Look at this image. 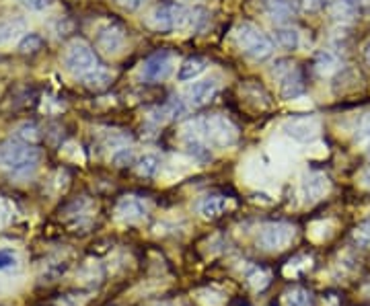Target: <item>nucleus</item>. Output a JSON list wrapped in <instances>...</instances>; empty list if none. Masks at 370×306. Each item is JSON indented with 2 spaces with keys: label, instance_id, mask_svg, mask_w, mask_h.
Instances as JSON below:
<instances>
[{
  "label": "nucleus",
  "instance_id": "f257e3e1",
  "mask_svg": "<svg viewBox=\"0 0 370 306\" xmlns=\"http://www.w3.org/2000/svg\"><path fill=\"white\" fill-rule=\"evenodd\" d=\"M185 130H191V132L200 134L214 148H231L239 140V130L235 127V123L222 118V116H210V118L193 120Z\"/></svg>",
  "mask_w": 370,
  "mask_h": 306
},
{
  "label": "nucleus",
  "instance_id": "f03ea898",
  "mask_svg": "<svg viewBox=\"0 0 370 306\" xmlns=\"http://www.w3.org/2000/svg\"><path fill=\"white\" fill-rule=\"evenodd\" d=\"M235 37H237V43L243 50V54L249 56L251 60L263 62L270 60L274 56V50H276L274 41L253 23L239 25L237 31H235Z\"/></svg>",
  "mask_w": 370,
  "mask_h": 306
},
{
  "label": "nucleus",
  "instance_id": "7ed1b4c3",
  "mask_svg": "<svg viewBox=\"0 0 370 306\" xmlns=\"http://www.w3.org/2000/svg\"><path fill=\"white\" fill-rule=\"evenodd\" d=\"M191 21V8L179 2H160L149 15V25L160 33L187 29Z\"/></svg>",
  "mask_w": 370,
  "mask_h": 306
},
{
  "label": "nucleus",
  "instance_id": "20e7f679",
  "mask_svg": "<svg viewBox=\"0 0 370 306\" xmlns=\"http://www.w3.org/2000/svg\"><path fill=\"white\" fill-rule=\"evenodd\" d=\"M0 165L13 173H29L37 165V151L29 144H4L0 146Z\"/></svg>",
  "mask_w": 370,
  "mask_h": 306
},
{
  "label": "nucleus",
  "instance_id": "39448f33",
  "mask_svg": "<svg viewBox=\"0 0 370 306\" xmlns=\"http://www.w3.org/2000/svg\"><path fill=\"white\" fill-rule=\"evenodd\" d=\"M296 237V228L288 222H270L259 228L257 245L266 251H284L292 245Z\"/></svg>",
  "mask_w": 370,
  "mask_h": 306
},
{
  "label": "nucleus",
  "instance_id": "423d86ee",
  "mask_svg": "<svg viewBox=\"0 0 370 306\" xmlns=\"http://www.w3.org/2000/svg\"><path fill=\"white\" fill-rule=\"evenodd\" d=\"M64 64H66V68L72 74H78V76H87L91 70H95L99 66L95 52H92L87 43H83V41H74L68 48V52L64 56Z\"/></svg>",
  "mask_w": 370,
  "mask_h": 306
},
{
  "label": "nucleus",
  "instance_id": "0eeeda50",
  "mask_svg": "<svg viewBox=\"0 0 370 306\" xmlns=\"http://www.w3.org/2000/svg\"><path fill=\"white\" fill-rule=\"evenodd\" d=\"M282 132L286 138L294 140V142H313L319 132H321V122L317 118H290L282 123Z\"/></svg>",
  "mask_w": 370,
  "mask_h": 306
},
{
  "label": "nucleus",
  "instance_id": "6e6552de",
  "mask_svg": "<svg viewBox=\"0 0 370 306\" xmlns=\"http://www.w3.org/2000/svg\"><path fill=\"white\" fill-rule=\"evenodd\" d=\"M173 68H175L173 54L167 52V50H160V52H156L151 58L144 60L142 68H140V74L149 83H158V81H165L173 72Z\"/></svg>",
  "mask_w": 370,
  "mask_h": 306
},
{
  "label": "nucleus",
  "instance_id": "1a4fd4ad",
  "mask_svg": "<svg viewBox=\"0 0 370 306\" xmlns=\"http://www.w3.org/2000/svg\"><path fill=\"white\" fill-rule=\"evenodd\" d=\"M151 212V204L138 195H125L116 206V218L123 224H138Z\"/></svg>",
  "mask_w": 370,
  "mask_h": 306
},
{
  "label": "nucleus",
  "instance_id": "9d476101",
  "mask_svg": "<svg viewBox=\"0 0 370 306\" xmlns=\"http://www.w3.org/2000/svg\"><path fill=\"white\" fill-rule=\"evenodd\" d=\"M331 189V183L327 179V175L323 173H308L303 177L301 187H299V195L303 200V204H315L319 200H323Z\"/></svg>",
  "mask_w": 370,
  "mask_h": 306
},
{
  "label": "nucleus",
  "instance_id": "9b49d317",
  "mask_svg": "<svg viewBox=\"0 0 370 306\" xmlns=\"http://www.w3.org/2000/svg\"><path fill=\"white\" fill-rule=\"evenodd\" d=\"M97 48L101 52H105L107 56H118L125 48V33L120 25L109 23L105 27H101L97 33Z\"/></svg>",
  "mask_w": 370,
  "mask_h": 306
},
{
  "label": "nucleus",
  "instance_id": "f8f14e48",
  "mask_svg": "<svg viewBox=\"0 0 370 306\" xmlns=\"http://www.w3.org/2000/svg\"><path fill=\"white\" fill-rule=\"evenodd\" d=\"M218 81L216 78H202V81H196L189 89H187V103L191 107H202L206 103H210L218 92Z\"/></svg>",
  "mask_w": 370,
  "mask_h": 306
},
{
  "label": "nucleus",
  "instance_id": "ddd939ff",
  "mask_svg": "<svg viewBox=\"0 0 370 306\" xmlns=\"http://www.w3.org/2000/svg\"><path fill=\"white\" fill-rule=\"evenodd\" d=\"M181 144H184L185 153L189 154L193 160L198 162H208L212 158V151H210V144L196 132L191 130H185L184 138H181Z\"/></svg>",
  "mask_w": 370,
  "mask_h": 306
},
{
  "label": "nucleus",
  "instance_id": "4468645a",
  "mask_svg": "<svg viewBox=\"0 0 370 306\" xmlns=\"http://www.w3.org/2000/svg\"><path fill=\"white\" fill-rule=\"evenodd\" d=\"M278 83H280V95L288 101L299 99L305 92V78H303V72L296 66L292 70H288Z\"/></svg>",
  "mask_w": 370,
  "mask_h": 306
},
{
  "label": "nucleus",
  "instance_id": "2eb2a0df",
  "mask_svg": "<svg viewBox=\"0 0 370 306\" xmlns=\"http://www.w3.org/2000/svg\"><path fill=\"white\" fill-rule=\"evenodd\" d=\"M228 208H233V202L224 195H210V197H204L198 206V212L204 220H216L224 214Z\"/></svg>",
  "mask_w": 370,
  "mask_h": 306
},
{
  "label": "nucleus",
  "instance_id": "dca6fc26",
  "mask_svg": "<svg viewBox=\"0 0 370 306\" xmlns=\"http://www.w3.org/2000/svg\"><path fill=\"white\" fill-rule=\"evenodd\" d=\"M208 68V62L204 58H187L179 64L177 68V81L179 83H189V81H196L200 78Z\"/></svg>",
  "mask_w": 370,
  "mask_h": 306
},
{
  "label": "nucleus",
  "instance_id": "f3484780",
  "mask_svg": "<svg viewBox=\"0 0 370 306\" xmlns=\"http://www.w3.org/2000/svg\"><path fill=\"white\" fill-rule=\"evenodd\" d=\"M274 37H276L278 46L284 48V50L294 52V50L301 48V31L292 27V25H280V27H276Z\"/></svg>",
  "mask_w": 370,
  "mask_h": 306
},
{
  "label": "nucleus",
  "instance_id": "a211bd4d",
  "mask_svg": "<svg viewBox=\"0 0 370 306\" xmlns=\"http://www.w3.org/2000/svg\"><path fill=\"white\" fill-rule=\"evenodd\" d=\"M187 111V105L184 103L181 97H171L163 107L156 109V113H160L158 118H154L156 122H167V120H177Z\"/></svg>",
  "mask_w": 370,
  "mask_h": 306
},
{
  "label": "nucleus",
  "instance_id": "6ab92c4d",
  "mask_svg": "<svg viewBox=\"0 0 370 306\" xmlns=\"http://www.w3.org/2000/svg\"><path fill=\"white\" fill-rule=\"evenodd\" d=\"M160 167H163V160H160L158 154L154 153L142 154V156L136 160V171H138V175L149 177V179H153V177H156V175L160 173Z\"/></svg>",
  "mask_w": 370,
  "mask_h": 306
},
{
  "label": "nucleus",
  "instance_id": "aec40b11",
  "mask_svg": "<svg viewBox=\"0 0 370 306\" xmlns=\"http://www.w3.org/2000/svg\"><path fill=\"white\" fill-rule=\"evenodd\" d=\"M263 11L274 19V21H286L294 8L292 0H261Z\"/></svg>",
  "mask_w": 370,
  "mask_h": 306
},
{
  "label": "nucleus",
  "instance_id": "412c9836",
  "mask_svg": "<svg viewBox=\"0 0 370 306\" xmlns=\"http://www.w3.org/2000/svg\"><path fill=\"white\" fill-rule=\"evenodd\" d=\"M282 305L284 306H313V294L308 292L307 288L294 286L288 288L282 296Z\"/></svg>",
  "mask_w": 370,
  "mask_h": 306
},
{
  "label": "nucleus",
  "instance_id": "4be33fe9",
  "mask_svg": "<svg viewBox=\"0 0 370 306\" xmlns=\"http://www.w3.org/2000/svg\"><path fill=\"white\" fill-rule=\"evenodd\" d=\"M245 277H247V284H249L255 292L266 290V288L270 286V281H272L270 270H266V267H257V265L249 267V272L245 274Z\"/></svg>",
  "mask_w": 370,
  "mask_h": 306
},
{
  "label": "nucleus",
  "instance_id": "5701e85b",
  "mask_svg": "<svg viewBox=\"0 0 370 306\" xmlns=\"http://www.w3.org/2000/svg\"><path fill=\"white\" fill-rule=\"evenodd\" d=\"M85 83H87V87L101 91V89H105V87L111 83V72H109L107 68L97 66L95 70H91V72L85 76Z\"/></svg>",
  "mask_w": 370,
  "mask_h": 306
},
{
  "label": "nucleus",
  "instance_id": "b1692460",
  "mask_svg": "<svg viewBox=\"0 0 370 306\" xmlns=\"http://www.w3.org/2000/svg\"><path fill=\"white\" fill-rule=\"evenodd\" d=\"M315 66H317V72H319V74L329 76V74H334L339 68V60L334 52H321V54H317Z\"/></svg>",
  "mask_w": 370,
  "mask_h": 306
},
{
  "label": "nucleus",
  "instance_id": "393cba45",
  "mask_svg": "<svg viewBox=\"0 0 370 306\" xmlns=\"http://www.w3.org/2000/svg\"><path fill=\"white\" fill-rule=\"evenodd\" d=\"M334 235V224L329 220H319V222H313L308 226V237L317 243L321 241H327L329 237Z\"/></svg>",
  "mask_w": 370,
  "mask_h": 306
},
{
  "label": "nucleus",
  "instance_id": "a878e982",
  "mask_svg": "<svg viewBox=\"0 0 370 306\" xmlns=\"http://www.w3.org/2000/svg\"><path fill=\"white\" fill-rule=\"evenodd\" d=\"M245 179L249 183H263L266 181V165L259 160H249L245 165Z\"/></svg>",
  "mask_w": 370,
  "mask_h": 306
},
{
  "label": "nucleus",
  "instance_id": "bb28decb",
  "mask_svg": "<svg viewBox=\"0 0 370 306\" xmlns=\"http://www.w3.org/2000/svg\"><path fill=\"white\" fill-rule=\"evenodd\" d=\"M196 300H198L202 306L224 305V296H222L220 292H216V290H210V288H206V290H198V292H196Z\"/></svg>",
  "mask_w": 370,
  "mask_h": 306
},
{
  "label": "nucleus",
  "instance_id": "cd10ccee",
  "mask_svg": "<svg viewBox=\"0 0 370 306\" xmlns=\"http://www.w3.org/2000/svg\"><path fill=\"white\" fill-rule=\"evenodd\" d=\"M310 267V257L307 255H299L294 259L288 261V265L284 267V276H299L301 272H305Z\"/></svg>",
  "mask_w": 370,
  "mask_h": 306
},
{
  "label": "nucleus",
  "instance_id": "c85d7f7f",
  "mask_svg": "<svg viewBox=\"0 0 370 306\" xmlns=\"http://www.w3.org/2000/svg\"><path fill=\"white\" fill-rule=\"evenodd\" d=\"M352 239H354V243H356L358 246H362V249H370V218L369 220H364L362 224H358V226H356V230H354Z\"/></svg>",
  "mask_w": 370,
  "mask_h": 306
},
{
  "label": "nucleus",
  "instance_id": "c756f323",
  "mask_svg": "<svg viewBox=\"0 0 370 306\" xmlns=\"http://www.w3.org/2000/svg\"><path fill=\"white\" fill-rule=\"evenodd\" d=\"M17 35H19V25H15L11 21L0 23V46L11 43L13 39H17Z\"/></svg>",
  "mask_w": 370,
  "mask_h": 306
},
{
  "label": "nucleus",
  "instance_id": "7c9ffc66",
  "mask_svg": "<svg viewBox=\"0 0 370 306\" xmlns=\"http://www.w3.org/2000/svg\"><path fill=\"white\" fill-rule=\"evenodd\" d=\"M114 165L116 167H125V165H132V160H134V151L132 148H128V146H122V148H118L116 153H114Z\"/></svg>",
  "mask_w": 370,
  "mask_h": 306
},
{
  "label": "nucleus",
  "instance_id": "2f4dec72",
  "mask_svg": "<svg viewBox=\"0 0 370 306\" xmlns=\"http://www.w3.org/2000/svg\"><path fill=\"white\" fill-rule=\"evenodd\" d=\"M292 4L301 13H317L323 8V0H292Z\"/></svg>",
  "mask_w": 370,
  "mask_h": 306
},
{
  "label": "nucleus",
  "instance_id": "473e14b6",
  "mask_svg": "<svg viewBox=\"0 0 370 306\" xmlns=\"http://www.w3.org/2000/svg\"><path fill=\"white\" fill-rule=\"evenodd\" d=\"M294 68V64H292V60H288V58H282V60H276V64H274V68H272V76L276 78V81H280L288 70H292Z\"/></svg>",
  "mask_w": 370,
  "mask_h": 306
},
{
  "label": "nucleus",
  "instance_id": "72a5a7b5",
  "mask_svg": "<svg viewBox=\"0 0 370 306\" xmlns=\"http://www.w3.org/2000/svg\"><path fill=\"white\" fill-rule=\"evenodd\" d=\"M356 138H358V140H364V142L370 140V113L360 120V125H358V130H356Z\"/></svg>",
  "mask_w": 370,
  "mask_h": 306
},
{
  "label": "nucleus",
  "instance_id": "f704fd0d",
  "mask_svg": "<svg viewBox=\"0 0 370 306\" xmlns=\"http://www.w3.org/2000/svg\"><path fill=\"white\" fill-rule=\"evenodd\" d=\"M118 6H122V8H125V11H138L146 0H114Z\"/></svg>",
  "mask_w": 370,
  "mask_h": 306
},
{
  "label": "nucleus",
  "instance_id": "c9c22d12",
  "mask_svg": "<svg viewBox=\"0 0 370 306\" xmlns=\"http://www.w3.org/2000/svg\"><path fill=\"white\" fill-rule=\"evenodd\" d=\"M290 107L296 109V111H308V109L313 107V103H310L308 99H305V97H299V99H292Z\"/></svg>",
  "mask_w": 370,
  "mask_h": 306
},
{
  "label": "nucleus",
  "instance_id": "e433bc0d",
  "mask_svg": "<svg viewBox=\"0 0 370 306\" xmlns=\"http://www.w3.org/2000/svg\"><path fill=\"white\" fill-rule=\"evenodd\" d=\"M39 43H41V39H39L37 35H29V37H25V39H23L21 50H23V52H29L31 48H39Z\"/></svg>",
  "mask_w": 370,
  "mask_h": 306
},
{
  "label": "nucleus",
  "instance_id": "4c0bfd02",
  "mask_svg": "<svg viewBox=\"0 0 370 306\" xmlns=\"http://www.w3.org/2000/svg\"><path fill=\"white\" fill-rule=\"evenodd\" d=\"M352 13H358V11H362L366 4H369V0H341Z\"/></svg>",
  "mask_w": 370,
  "mask_h": 306
},
{
  "label": "nucleus",
  "instance_id": "58836bf2",
  "mask_svg": "<svg viewBox=\"0 0 370 306\" xmlns=\"http://www.w3.org/2000/svg\"><path fill=\"white\" fill-rule=\"evenodd\" d=\"M13 263H15V257L11 253H6V251H0V270L11 267Z\"/></svg>",
  "mask_w": 370,
  "mask_h": 306
},
{
  "label": "nucleus",
  "instance_id": "ea45409f",
  "mask_svg": "<svg viewBox=\"0 0 370 306\" xmlns=\"http://www.w3.org/2000/svg\"><path fill=\"white\" fill-rule=\"evenodd\" d=\"M25 6H29L33 11H39V8H46L50 4V0H21Z\"/></svg>",
  "mask_w": 370,
  "mask_h": 306
},
{
  "label": "nucleus",
  "instance_id": "a19ab883",
  "mask_svg": "<svg viewBox=\"0 0 370 306\" xmlns=\"http://www.w3.org/2000/svg\"><path fill=\"white\" fill-rule=\"evenodd\" d=\"M360 185H362L364 189H369L370 191V167L369 169H364V171L360 173Z\"/></svg>",
  "mask_w": 370,
  "mask_h": 306
},
{
  "label": "nucleus",
  "instance_id": "79ce46f5",
  "mask_svg": "<svg viewBox=\"0 0 370 306\" xmlns=\"http://www.w3.org/2000/svg\"><path fill=\"white\" fill-rule=\"evenodd\" d=\"M364 62L370 66V41L364 46Z\"/></svg>",
  "mask_w": 370,
  "mask_h": 306
},
{
  "label": "nucleus",
  "instance_id": "37998d69",
  "mask_svg": "<svg viewBox=\"0 0 370 306\" xmlns=\"http://www.w3.org/2000/svg\"><path fill=\"white\" fill-rule=\"evenodd\" d=\"M364 151H366V154L370 156V140H366V144H364Z\"/></svg>",
  "mask_w": 370,
  "mask_h": 306
},
{
  "label": "nucleus",
  "instance_id": "c03bdc74",
  "mask_svg": "<svg viewBox=\"0 0 370 306\" xmlns=\"http://www.w3.org/2000/svg\"><path fill=\"white\" fill-rule=\"evenodd\" d=\"M154 306H177V305H169V302H160V305H154Z\"/></svg>",
  "mask_w": 370,
  "mask_h": 306
}]
</instances>
